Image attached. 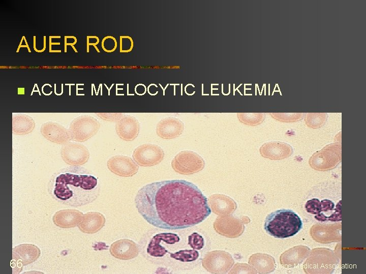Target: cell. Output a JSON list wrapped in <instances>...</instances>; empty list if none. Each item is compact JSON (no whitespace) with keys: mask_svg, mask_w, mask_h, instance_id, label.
Returning <instances> with one entry per match:
<instances>
[{"mask_svg":"<svg viewBox=\"0 0 366 274\" xmlns=\"http://www.w3.org/2000/svg\"><path fill=\"white\" fill-rule=\"evenodd\" d=\"M134 201L144 219L161 229L178 230L194 226L211 213L207 199L200 189L184 180L146 184L138 190Z\"/></svg>","mask_w":366,"mask_h":274,"instance_id":"6da1fadb","label":"cell"},{"mask_svg":"<svg viewBox=\"0 0 366 274\" xmlns=\"http://www.w3.org/2000/svg\"><path fill=\"white\" fill-rule=\"evenodd\" d=\"M52 197L72 207H80L95 201L100 191L98 178L80 166H69L56 171L48 186Z\"/></svg>","mask_w":366,"mask_h":274,"instance_id":"7a4b0ae2","label":"cell"},{"mask_svg":"<svg viewBox=\"0 0 366 274\" xmlns=\"http://www.w3.org/2000/svg\"><path fill=\"white\" fill-rule=\"evenodd\" d=\"M300 218L290 210H277L266 217L264 225L266 232L279 238H285L295 235L302 228Z\"/></svg>","mask_w":366,"mask_h":274,"instance_id":"3957f363","label":"cell"},{"mask_svg":"<svg viewBox=\"0 0 366 274\" xmlns=\"http://www.w3.org/2000/svg\"><path fill=\"white\" fill-rule=\"evenodd\" d=\"M101 125L95 118L87 116L74 119L69 127L71 140L83 142L94 136L99 131Z\"/></svg>","mask_w":366,"mask_h":274,"instance_id":"277c9868","label":"cell"},{"mask_svg":"<svg viewBox=\"0 0 366 274\" xmlns=\"http://www.w3.org/2000/svg\"><path fill=\"white\" fill-rule=\"evenodd\" d=\"M203 159L192 151H182L173 159L171 166L175 172L184 175H190L201 170L204 167Z\"/></svg>","mask_w":366,"mask_h":274,"instance_id":"5b68a950","label":"cell"},{"mask_svg":"<svg viewBox=\"0 0 366 274\" xmlns=\"http://www.w3.org/2000/svg\"><path fill=\"white\" fill-rule=\"evenodd\" d=\"M39 248L33 244H21L12 249L11 266L14 273L21 271L23 267L37 260L40 255Z\"/></svg>","mask_w":366,"mask_h":274,"instance_id":"8992f818","label":"cell"},{"mask_svg":"<svg viewBox=\"0 0 366 274\" xmlns=\"http://www.w3.org/2000/svg\"><path fill=\"white\" fill-rule=\"evenodd\" d=\"M164 152L158 145L145 144L136 148L132 154L134 161L141 166H152L164 159Z\"/></svg>","mask_w":366,"mask_h":274,"instance_id":"52a82bcc","label":"cell"},{"mask_svg":"<svg viewBox=\"0 0 366 274\" xmlns=\"http://www.w3.org/2000/svg\"><path fill=\"white\" fill-rule=\"evenodd\" d=\"M60 154L63 160L71 166H80L86 163L90 157L88 149L79 143L69 142L63 145Z\"/></svg>","mask_w":366,"mask_h":274,"instance_id":"ba28073f","label":"cell"},{"mask_svg":"<svg viewBox=\"0 0 366 274\" xmlns=\"http://www.w3.org/2000/svg\"><path fill=\"white\" fill-rule=\"evenodd\" d=\"M107 167L112 173L123 177H132L138 172V165L129 156L116 155L109 158Z\"/></svg>","mask_w":366,"mask_h":274,"instance_id":"9c48e42d","label":"cell"},{"mask_svg":"<svg viewBox=\"0 0 366 274\" xmlns=\"http://www.w3.org/2000/svg\"><path fill=\"white\" fill-rule=\"evenodd\" d=\"M40 132L47 140L58 144H64L71 140L69 129L55 122H49L43 124Z\"/></svg>","mask_w":366,"mask_h":274,"instance_id":"30bf717a","label":"cell"},{"mask_svg":"<svg viewBox=\"0 0 366 274\" xmlns=\"http://www.w3.org/2000/svg\"><path fill=\"white\" fill-rule=\"evenodd\" d=\"M111 255L120 260H130L137 257L139 253L138 245L129 239H121L113 243L110 247Z\"/></svg>","mask_w":366,"mask_h":274,"instance_id":"8fae6325","label":"cell"},{"mask_svg":"<svg viewBox=\"0 0 366 274\" xmlns=\"http://www.w3.org/2000/svg\"><path fill=\"white\" fill-rule=\"evenodd\" d=\"M184 128L183 122L178 119L169 117L161 120L157 125V135L164 139H172L179 136Z\"/></svg>","mask_w":366,"mask_h":274,"instance_id":"7c38bea8","label":"cell"},{"mask_svg":"<svg viewBox=\"0 0 366 274\" xmlns=\"http://www.w3.org/2000/svg\"><path fill=\"white\" fill-rule=\"evenodd\" d=\"M140 124L134 117L126 116L115 124V131L118 136L125 141H132L138 135Z\"/></svg>","mask_w":366,"mask_h":274,"instance_id":"4fadbf2b","label":"cell"},{"mask_svg":"<svg viewBox=\"0 0 366 274\" xmlns=\"http://www.w3.org/2000/svg\"><path fill=\"white\" fill-rule=\"evenodd\" d=\"M83 214L77 210H62L54 214L52 219L54 224L59 227L73 228L78 226Z\"/></svg>","mask_w":366,"mask_h":274,"instance_id":"5bb4252c","label":"cell"},{"mask_svg":"<svg viewBox=\"0 0 366 274\" xmlns=\"http://www.w3.org/2000/svg\"><path fill=\"white\" fill-rule=\"evenodd\" d=\"M104 216L99 212H90L83 214L78 224L80 230L87 234H93L100 230L105 225Z\"/></svg>","mask_w":366,"mask_h":274,"instance_id":"9a60e30c","label":"cell"},{"mask_svg":"<svg viewBox=\"0 0 366 274\" xmlns=\"http://www.w3.org/2000/svg\"><path fill=\"white\" fill-rule=\"evenodd\" d=\"M334 204L329 199H319L314 198L308 200L306 204V209L308 213L315 214L316 219L324 221V214L331 213L334 210Z\"/></svg>","mask_w":366,"mask_h":274,"instance_id":"2e32d148","label":"cell"},{"mask_svg":"<svg viewBox=\"0 0 366 274\" xmlns=\"http://www.w3.org/2000/svg\"><path fill=\"white\" fill-rule=\"evenodd\" d=\"M35 122L30 116L24 114L14 115L12 118V132L15 134H26L32 132Z\"/></svg>","mask_w":366,"mask_h":274,"instance_id":"e0dca14e","label":"cell"},{"mask_svg":"<svg viewBox=\"0 0 366 274\" xmlns=\"http://www.w3.org/2000/svg\"><path fill=\"white\" fill-rule=\"evenodd\" d=\"M285 149H287V147L284 143L272 142L263 144L260 151L265 157L278 159L283 156Z\"/></svg>","mask_w":366,"mask_h":274,"instance_id":"ac0fdd59","label":"cell"},{"mask_svg":"<svg viewBox=\"0 0 366 274\" xmlns=\"http://www.w3.org/2000/svg\"><path fill=\"white\" fill-rule=\"evenodd\" d=\"M199 256V253L197 250L182 249L173 253L169 256L170 258L180 262H192L196 261Z\"/></svg>","mask_w":366,"mask_h":274,"instance_id":"d6986e66","label":"cell"},{"mask_svg":"<svg viewBox=\"0 0 366 274\" xmlns=\"http://www.w3.org/2000/svg\"><path fill=\"white\" fill-rule=\"evenodd\" d=\"M188 244L192 249L199 250L205 245L203 237L197 232H193L188 236Z\"/></svg>","mask_w":366,"mask_h":274,"instance_id":"ffe728a7","label":"cell"},{"mask_svg":"<svg viewBox=\"0 0 366 274\" xmlns=\"http://www.w3.org/2000/svg\"><path fill=\"white\" fill-rule=\"evenodd\" d=\"M257 114L251 116L250 114H238L239 120L245 124L249 125H257L262 121L261 116H257Z\"/></svg>","mask_w":366,"mask_h":274,"instance_id":"44dd1931","label":"cell"},{"mask_svg":"<svg viewBox=\"0 0 366 274\" xmlns=\"http://www.w3.org/2000/svg\"><path fill=\"white\" fill-rule=\"evenodd\" d=\"M99 43V38L97 39V42L95 43H89L87 45V52H89V46L93 45L94 47L96 48V50L98 51V52H100L99 49L96 47V45H97Z\"/></svg>","mask_w":366,"mask_h":274,"instance_id":"7402d4cb","label":"cell"},{"mask_svg":"<svg viewBox=\"0 0 366 274\" xmlns=\"http://www.w3.org/2000/svg\"><path fill=\"white\" fill-rule=\"evenodd\" d=\"M77 39L76 38L75 39V41L74 43H67V38L65 37V52H67V45H71V46H74L76 43H77Z\"/></svg>","mask_w":366,"mask_h":274,"instance_id":"603a6c76","label":"cell"},{"mask_svg":"<svg viewBox=\"0 0 366 274\" xmlns=\"http://www.w3.org/2000/svg\"><path fill=\"white\" fill-rule=\"evenodd\" d=\"M22 37L23 38V39H24V42H25V43L26 44H25V45H21V46L20 47V48H21V47H26V48H27V49H28V52H31L30 50V49H29V46H28V44H27V42H26V39H25V37L24 36H23Z\"/></svg>","mask_w":366,"mask_h":274,"instance_id":"cb8c5ba5","label":"cell"},{"mask_svg":"<svg viewBox=\"0 0 366 274\" xmlns=\"http://www.w3.org/2000/svg\"><path fill=\"white\" fill-rule=\"evenodd\" d=\"M60 45V43H52L51 38H49V51H51V45Z\"/></svg>","mask_w":366,"mask_h":274,"instance_id":"d4e9b609","label":"cell"},{"mask_svg":"<svg viewBox=\"0 0 366 274\" xmlns=\"http://www.w3.org/2000/svg\"><path fill=\"white\" fill-rule=\"evenodd\" d=\"M45 49H46V36H44V46H43V49L41 50H38V52H43V51H45Z\"/></svg>","mask_w":366,"mask_h":274,"instance_id":"484cf974","label":"cell"},{"mask_svg":"<svg viewBox=\"0 0 366 274\" xmlns=\"http://www.w3.org/2000/svg\"><path fill=\"white\" fill-rule=\"evenodd\" d=\"M34 49L35 51L38 52V50L36 48V36H34Z\"/></svg>","mask_w":366,"mask_h":274,"instance_id":"4316f807","label":"cell"},{"mask_svg":"<svg viewBox=\"0 0 366 274\" xmlns=\"http://www.w3.org/2000/svg\"><path fill=\"white\" fill-rule=\"evenodd\" d=\"M23 39H23V38L22 37V39H21V40L20 43V44H19V45L18 48V49H17V51H16V52H19V49H20V47L21 46L22 42Z\"/></svg>","mask_w":366,"mask_h":274,"instance_id":"83f0119b","label":"cell"},{"mask_svg":"<svg viewBox=\"0 0 366 274\" xmlns=\"http://www.w3.org/2000/svg\"><path fill=\"white\" fill-rule=\"evenodd\" d=\"M49 38H60V36H50L49 37Z\"/></svg>","mask_w":366,"mask_h":274,"instance_id":"f1b7e54d","label":"cell"},{"mask_svg":"<svg viewBox=\"0 0 366 274\" xmlns=\"http://www.w3.org/2000/svg\"><path fill=\"white\" fill-rule=\"evenodd\" d=\"M49 52H61V50H51Z\"/></svg>","mask_w":366,"mask_h":274,"instance_id":"f546056e","label":"cell"}]
</instances>
